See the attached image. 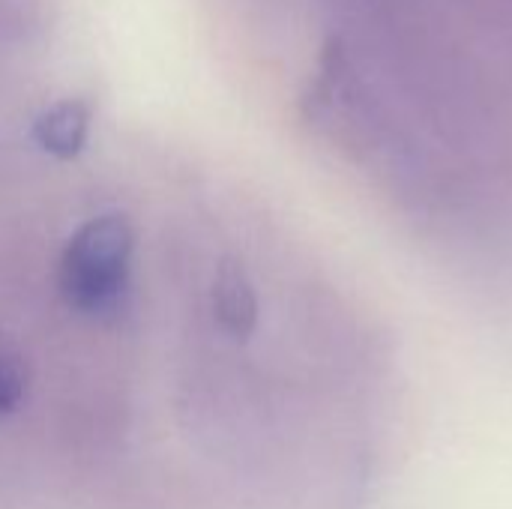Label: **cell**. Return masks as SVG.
<instances>
[{"label": "cell", "instance_id": "obj_1", "mask_svg": "<svg viewBox=\"0 0 512 509\" xmlns=\"http://www.w3.org/2000/svg\"><path fill=\"white\" fill-rule=\"evenodd\" d=\"M132 228L123 216H102L78 228L60 261V291L84 315H108L123 291L132 261Z\"/></svg>", "mask_w": 512, "mask_h": 509}, {"label": "cell", "instance_id": "obj_2", "mask_svg": "<svg viewBox=\"0 0 512 509\" xmlns=\"http://www.w3.org/2000/svg\"><path fill=\"white\" fill-rule=\"evenodd\" d=\"M213 315L222 327L237 342H246L255 327H258V297L255 288L243 270V264L225 258L216 270L213 282Z\"/></svg>", "mask_w": 512, "mask_h": 509}, {"label": "cell", "instance_id": "obj_3", "mask_svg": "<svg viewBox=\"0 0 512 509\" xmlns=\"http://www.w3.org/2000/svg\"><path fill=\"white\" fill-rule=\"evenodd\" d=\"M87 132H90V108L78 99L57 102L33 123L36 144L57 159H75L87 144Z\"/></svg>", "mask_w": 512, "mask_h": 509}, {"label": "cell", "instance_id": "obj_4", "mask_svg": "<svg viewBox=\"0 0 512 509\" xmlns=\"http://www.w3.org/2000/svg\"><path fill=\"white\" fill-rule=\"evenodd\" d=\"M27 393V372L21 357L0 342V417H9Z\"/></svg>", "mask_w": 512, "mask_h": 509}]
</instances>
